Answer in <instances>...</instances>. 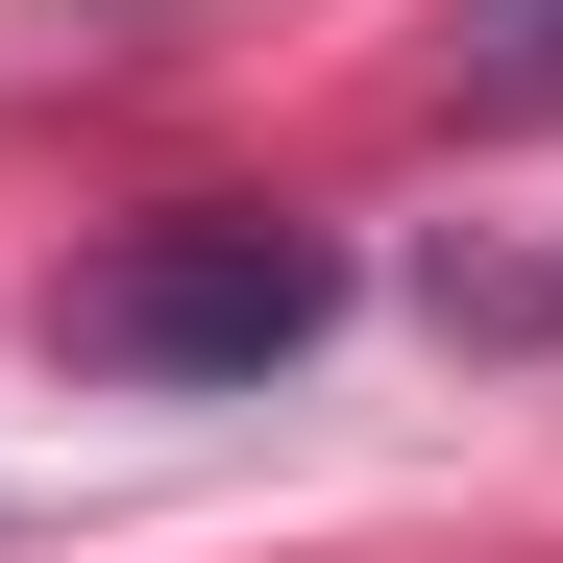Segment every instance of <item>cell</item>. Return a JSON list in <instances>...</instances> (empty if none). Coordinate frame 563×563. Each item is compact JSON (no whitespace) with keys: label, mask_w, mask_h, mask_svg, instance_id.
I'll return each mask as SVG.
<instances>
[{"label":"cell","mask_w":563,"mask_h":563,"mask_svg":"<svg viewBox=\"0 0 563 563\" xmlns=\"http://www.w3.org/2000/svg\"><path fill=\"white\" fill-rule=\"evenodd\" d=\"M319 319H343V245H319V221H245V197L123 221L99 269H49V343L123 367V393H269Z\"/></svg>","instance_id":"6da1fadb"},{"label":"cell","mask_w":563,"mask_h":563,"mask_svg":"<svg viewBox=\"0 0 563 563\" xmlns=\"http://www.w3.org/2000/svg\"><path fill=\"white\" fill-rule=\"evenodd\" d=\"M465 99H490V123L563 99V0H465Z\"/></svg>","instance_id":"7a4b0ae2"}]
</instances>
